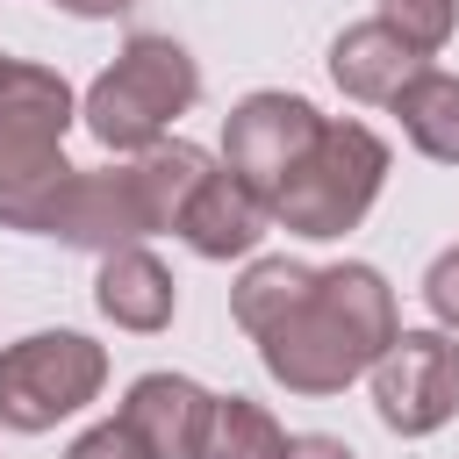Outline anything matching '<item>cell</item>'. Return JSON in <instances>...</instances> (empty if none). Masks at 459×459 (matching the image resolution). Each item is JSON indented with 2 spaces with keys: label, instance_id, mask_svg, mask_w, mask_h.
<instances>
[{
  "label": "cell",
  "instance_id": "obj_1",
  "mask_svg": "<svg viewBox=\"0 0 459 459\" xmlns=\"http://www.w3.org/2000/svg\"><path fill=\"white\" fill-rule=\"evenodd\" d=\"M394 330H402L394 287L366 258H344V265H308L301 287L273 308V323L251 330V344L287 394L323 402V394H344L387 351Z\"/></svg>",
  "mask_w": 459,
  "mask_h": 459
},
{
  "label": "cell",
  "instance_id": "obj_2",
  "mask_svg": "<svg viewBox=\"0 0 459 459\" xmlns=\"http://www.w3.org/2000/svg\"><path fill=\"white\" fill-rule=\"evenodd\" d=\"M201 172H208V151H194V143H151L129 165H93V172L72 165V179L50 201L43 237H57L72 251H122V244L165 237V230H179V208L201 186Z\"/></svg>",
  "mask_w": 459,
  "mask_h": 459
},
{
  "label": "cell",
  "instance_id": "obj_3",
  "mask_svg": "<svg viewBox=\"0 0 459 459\" xmlns=\"http://www.w3.org/2000/svg\"><path fill=\"white\" fill-rule=\"evenodd\" d=\"M201 100V65L186 57V43L172 36H129L115 50V65L86 86L79 122L93 129L100 151H151L165 143V129Z\"/></svg>",
  "mask_w": 459,
  "mask_h": 459
},
{
  "label": "cell",
  "instance_id": "obj_4",
  "mask_svg": "<svg viewBox=\"0 0 459 459\" xmlns=\"http://www.w3.org/2000/svg\"><path fill=\"white\" fill-rule=\"evenodd\" d=\"M387 186V143L366 129V122H344V115H323L308 158L280 179L273 194V222L323 244V237H344L366 222V208L380 201Z\"/></svg>",
  "mask_w": 459,
  "mask_h": 459
},
{
  "label": "cell",
  "instance_id": "obj_5",
  "mask_svg": "<svg viewBox=\"0 0 459 459\" xmlns=\"http://www.w3.org/2000/svg\"><path fill=\"white\" fill-rule=\"evenodd\" d=\"M108 387V351L79 330H29L0 351V430H57Z\"/></svg>",
  "mask_w": 459,
  "mask_h": 459
},
{
  "label": "cell",
  "instance_id": "obj_6",
  "mask_svg": "<svg viewBox=\"0 0 459 459\" xmlns=\"http://www.w3.org/2000/svg\"><path fill=\"white\" fill-rule=\"evenodd\" d=\"M373 373V416L394 437H430L459 416V337L452 330H394Z\"/></svg>",
  "mask_w": 459,
  "mask_h": 459
},
{
  "label": "cell",
  "instance_id": "obj_7",
  "mask_svg": "<svg viewBox=\"0 0 459 459\" xmlns=\"http://www.w3.org/2000/svg\"><path fill=\"white\" fill-rule=\"evenodd\" d=\"M316 129H323V115H316L301 93H244V100L222 115V165L273 208L280 179L308 158Z\"/></svg>",
  "mask_w": 459,
  "mask_h": 459
},
{
  "label": "cell",
  "instance_id": "obj_8",
  "mask_svg": "<svg viewBox=\"0 0 459 459\" xmlns=\"http://www.w3.org/2000/svg\"><path fill=\"white\" fill-rule=\"evenodd\" d=\"M265 222H273V208H265L230 165H208L201 186H194L186 208H179V237H186L194 258H244V251H258Z\"/></svg>",
  "mask_w": 459,
  "mask_h": 459
},
{
  "label": "cell",
  "instance_id": "obj_9",
  "mask_svg": "<svg viewBox=\"0 0 459 459\" xmlns=\"http://www.w3.org/2000/svg\"><path fill=\"white\" fill-rule=\"evenodd\" d=\"M115 416L136 430V445L151 459H194V437H201V416H208V387L186 380V373H143V380H129Z\"/></svg>",
  "mask_w": 459,
  "mask_h": 459
},
{
  "label": "cell",
  "instance_id": "obj_10",
  "mask_svg": "<svg viewBox=\"0 0 459 459\" xmlns=\"http://www.w3.org/2000/svg\"><path fill=\"white\" fill-rule=\"evenodd\" d=\"M93 301H100V316H108L115 330H136V337H151V330H165V323H172V308H179V287H172V273L158 265V251H143V244H122V251H100Z\"/></svg>",
  "mask_w": 459,
  "mask_h": 459
},
{
  "label": "cell",
  "instance_id": "obj_11",
  "mask_svg": "<svg viewBox=\"0 0 459 459\" xmlns=\"http://www.w3.org/2000/svg\"><path fill=\"white\" fill-rule=\"evenodd\" d=\"M430 57H416L387 22H351L330 43V79L344 86V100H394L409 72H423Z\"/></svg>",
  "mask_w": 459,
  "mask_h": 459
},
{
  "label": "cell",
  "instance_id": "obj_12",
  "mask_svg": "<svg viewBox=\"0 0 459 459\" xmlns=\"http://www.w3.org/2000/svg\"><path fill=\"white\" fill-rule=\"evenodd\" d=\"M387 108L402 115V136H409L423 158L459 165V72L423 65V72H409V79H402V93H394Z\"/></svg>",
  "mask_w": 459,
  "mask_h": 459
},
{
  "label": "cell",
  "instance_id": "obj_13",
  "mask_svg": "<svg viewBox=\"0 0 459 459\" xmlns=\"http://www.w3.org/2000/svg\"><path fill=\"white\" fill-rule=\"evenodd\" d=\"M280 423L265 402L251 394H208V416H201V437H194V459H273L280 452Z\"/></svg>",
  "mask_w": 459,
  "mask_h": 459
},
{
  "label": "cell",
  "instance_id": "obj_14",
  "mask_svg": "<svg viewBox=\"0 0 459 459\" xmlns=\"http://www.w3.org/2000/svg\"><path fill=\"white\" fill-rule=\"evenodd\" d=\"M373 22H387L416 57H437L452 43V29H459V0H380Z\"/></svg>",
  "mask_w": 459,
  "mask_h": 459
},
{
  "label": "cell",
  "instance_id": "obj_15",
  "mask_svg": "<svg viewBox=\"0 0 459 459\" xmlns=\"http://www.w3.org/2000/svg\"><path fill=\"white\" fill-rule=\"evenodd\" d=\"M423 301H430L437 330H452V337H459V244L430 258V273H423Z\"/></svg>",
  "mask_w": 459,
  "mask_h": 459
},
{
  "label": "cell",
  "instance_id": "obj_16",
  "mask_svg": "<svg viewBox=\"0 0 459 459\" xmlns=\"http://www.w3.org/2000/svg\"><path fill=\"white\" fill-rule=\"evenodd\" d=\"M65 459H151V452H143V445H136V430L115 416V423H93V430H79Z\"/></svg>",
  "mask_w": 459,
  "mask_h": 459
},
{
  "label": "cell",
  "instance_id": "obj_17",
  "mask_svg": "<svg viewBox=\"0 0 459 459\" xmlns=\"http://www.w3.org/2000/svg\"><path fill=\"white\" fill-rule=\"evenodd\" d=\"M273 459H351L344 437H323V430H301V437H280Z\"/></svg>",
  "mask_w": 459,
  "mask_h": 459
},
{
  "label": "cell",
  "instance_id": "obj_18",
  "mask_svg": "<svg viewBox=\"0 0 459 459\" xmlns=\"http://www.w3.org/2000/svg\"><path fill=\"white\" fill-rule=\"evenodd\" d=\"M50 7H65V14H79V22H108V14H129L136 0H50Z\"/></svg>",
  "mask_w": 459,
  "mask_h": 459
}]
</instances>
